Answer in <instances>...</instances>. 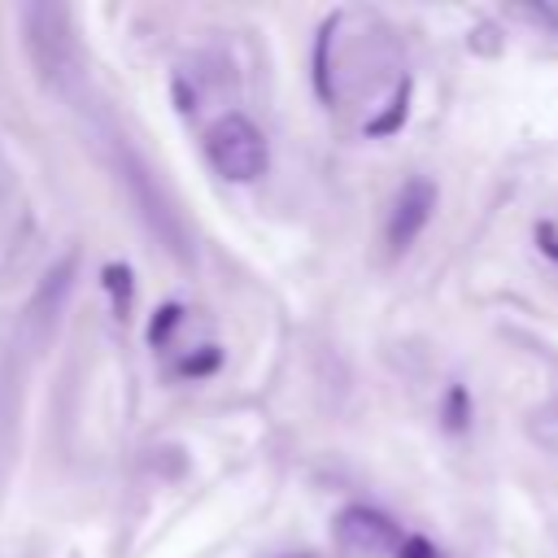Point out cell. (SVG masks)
Listing matches in <instances>:
<instances>
[{"mask_svg":"<svg viewBox=\"0 0 558 558\" xmlns=\"http://www.w3.org/2000/svg\"><path fill=\"white\" fill-rule=\"evenodd\" d=\"M205 153L209 166L231 183H253L266 170V140L244 113H222L205 131Z\"/></svg>","mask_w":558,"mask_h":558,"instance_id":"1","label":"cell"},{"mask_svg":"<svg viewBox=\"0 0 558 558\" xmlns=\"http://www.w3.org/2000/svg\"><path fill=\"white\" fill-rule=\"evenodd\" d=\"M432 209H436V187L427 179H410L401 187V196L392 201V214H388V248L405 253L418 240V231L427 227Z\"/></svg>","mask_w":558,"mask_h":558,"instance_id":"2","label":"cell"},{"mask_svg":"<svg viewBox=\"0 0 558 558\" xmlns=\"http://www.w3.org/2000/svg\"><path fill=\"white\" fill-rule=\"evenodd\" d=\"M336 536H340V545L353 549V554H384V549L397 545L392 519L379 514V510H366V506H349V510L340 514V523H336Z\"/></svg>","mask_w":558,"mask_h":558,"instance_id":"3","label":"cell"},{"mask_svg":"<svg viewBox=\"0 0 558 558\" xmlns=\"http://www.w3.org/2000/svg\"><path fill=\"white\" fill-rule=\"evenodd\" d=\"M105 288L113 292V305H118V314H122L126 301H131V270H126V266H105Z\"/></svg>","mask_w":558,"mask_h":558,"instance_id":"4","label":"cell"},{"mask_svg":"<svg viewBox=\"0 0 558 558\" xmlns=\"http://www.w3.org/2000/svg\"><path fill=\"white\" fill-rule=\"evenodd\" d=\"M174 323H179V305H166V310H161V318H153V327H148L153 344H157V340H166V331H170Z\"/></svg>","mask_w":558,"mask_h":558,"instance_id":"5","label":"cell"},{"mask_svg":"<svg viewBox=\"0 0 558 558\" xmlns=\"http://www.w3.org/2000/svg\"><path fill=\"white\" fill-rule=\"evenodd\" d=\"M397 558H440L423 536H410V541H401V549H397Z\"/></svg>","mask_w":558,"mask_h":558,"instance_id":"6","label":"cell"},{"mask_svg":"<svg viewBox=\"0 0 558 558\" xmlns=\"http://www.w3.org/2000/svg\"><path fill=\"white\" fill-rule=\"evenodd\" d=\"M449 423H453V427H462V392H458V388L449 392Z\"/></svg>","mask_w":558,"mask_h":558,"instance_id":"7","label":"cell"},{"mask_svg":"<svg viewBox=\"0 0 558 558\" xmlns=\"http://www.w3.org/2000/svg\"><path fill=\"white\" fill-rule=\"evenodd\" d=\"M536 240H545V253L558 257V235H554V227H536Z\"/></svg>","mask_w":558,"mask_h":558,"instance_id":"8","label":"cell"}]
</instances>
